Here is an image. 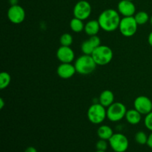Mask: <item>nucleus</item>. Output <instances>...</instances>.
<instances>
[{"label": "nucleus", "mask_w": 152, "mask_h": 152, "mask_svg": "<svg viewBox=\"0 0 152 152\" xmlns=\"http://www.w3.org/2000/svg\"><path fill=\"white\" fill-rule=\"evenodd\" d=\"M7 18L9 21L15 25L22 23L25 19V10L19 4L10 5L7 10Z\"/></svg>", "instance_id": "obj_9"}, {"label": "nucleus", "mask_w": 152, "mask_h": 152, "mask_svg": "<svg viewBox=\"0 0 152 152\" xmlns=\"http://www.w3.org/2000/svg\"><path fill=\"white\" fill-rule=\"evenodd\" d=\"M24 152H37V150L36 149V148H34V147L30 146L28 147Z\"/></svg>", "instance_id": "obj_27"}, {"label": "nucleus", "mask_w": 152, "mask_h": 152, "mask_svg": "<svg viewBox=\"0 0 152 152\" xmlns=\"http://www.w3.org/2000/svg\"><path fill=\"white\" fill-rule=\"evenodd\" d=\"M99 102L105 108L109 107L114 102V94L111 91L105 90L99 96Z\"/></svg>", "instance_id": "obj_16"}, {"label": "nucleus", "mask_w": 152, "mask_h": 152, "mask_svg": "<svg viewBox=\"0 0 152 152\" xmlns=\"http://www.w3.org/2000/svg\"><path fill=\"white\" fill-rule=\"evenodd\" d=\"M77 73L74 65L71 63H61L56 69V74L60 78L68 80L71 78Z\"/></svg>", "instance_id": "obj_14"}, {"label": "nucleus", "mask_w": 152, "mask_h": 152, "mask_svg": "<svg viewBox=\"0 0 152 152\" xmlns=\"http://www.w3.org/2000/svg\"><path fill=\"white\" fill-rule=\"evenodd\" d=\"M135 20L139 25H142L146 24L150 20V16L145 11H139L135 13L134 16Z\"/></svg>", "instance_id": "obj_20"}, {"label": "nucleus", "mask_w": 152, "mask_h": 152, "mask_svg": "<svg viewBox=\"0 0 152 152\" xmlns=\"http://www.w3.org/2000/svg\"><path fill=\"white\" fill-rule=\"evenodd\" d=\"M117 10L123 17L134 16L136 13V7L132 1L121 0L117 5Z\"/></svg>", "instance_id": "obj_13"}, {"label": "nucleus", "mask_w": 152, "mask_h": 152, "mask_svg": "<svg viewBox=\"0 0 152 152\" xmlns=\"http://www.w3.org/2000/svg\"><path fill=\"white\" fill-rule=\"evenodd\" d=\"M114 134L113 129L107 125H102L97 129V135L99 138L105 140H109Z\"/></svg>", "instance_id": "obj_18"}, {"label": "nucleus", "mask_w": 152, "mask_h": 152, "mask_svg": "<svg viewBox=\"0 0 152 152\" xmlns=\"http://www.w3.org/2000/svg\"><path fill=\"white\" fill-rule=\"evenodd\" d=\"M138 25L134 16H126L121 19L119 30L123 37H132L137 31Z\"/></svg>", "instance_id": "obj_5"}, {"label": "nucleus", "mask_w": 152, "mask_h": 152, "mask_svg": "<svg viewBox=\"0 0 152 152\" xmlns=\"http://www.w3.org/2000/svg\"><path fill=\"white\" fill-rule=\"evenodd\" d=\"M148 44L152 47V31L148 34Z\"/></svg>", "instance_id": "obj_28"}, {"label": "nucleus", "mask_w": 152, "mask_h": 152, "mask_svg": "<svg viewBox=\"0 0 152 152\" xmlns=\"http://www.w3.org/2000/svg\"><path fill=\"white\" fill-rule=\"evenodd\" d=\"M134 108L142 115H146L152 111V101L148 96H137L134 101Z\"/></svg>", "instance_id": "obj_10"}, {"label": "nucleus", "mask_w": 152, "mask_h": 152, "mask_svg": "<svg viewBox=\"0 0 152 152\" xmlns=\"http://www.w3.org/2000/svg\"><path fill=\"white\" fill-rule=\"evenodd\" d=\"M101 27L98 20L92 19V20H89L88 22L85 24L84 31L89 37L97 35Z\"/></svg>", "instance_id": "obj_15"}, {"label": "nucleus", "mask_w": 152, "mask_h": 152, "mask_svg": "<svg viewBox=\"0 0 152 152\" xmlns=\"http://www.w3.org/2000/svg\"><path fill=\"white\" fill-rule=\"evenodd\" d=\"M92 8L90 3L86 0H79L74 7L73 14L74 17L81 20L88 19L91 14Z\"/></svg>", "instance_id": "obj_8"}, {"label": "nucleus", "mask_w": 152, "mask_h": 152, "mask_svg": "<svg viewBox=\"0 0 152 152\" xmlns=\"http://www.w3.org/2000/svg\"><path fill=\"white\" fill-rule=\"evenodd\" d=\"M148 136L144 132H138L135 134L134 140L140 145H145L148 142Z\"/></svg>", "instance_id": "obj_23"}, {"label": "nucleus", "mask_w": 152, "mask_h": 152, "mask_svg": "<svg viewBox=\"0 0 152 152\" xmlns=\"http://www.w3.org/2000/svg\"><path fill=\"white\" fill-rule=\"evenodd\" d=\"M87 117L93 124H101L107 118L106 108L101 105L99 102L92 104L88 109Z\"/></svg>", "instance_id": "obj_4"}, {"label": "nucleus", "mask_w": 152, "mask_h": 152, "mask_svg": "<svg viewBox=\"0 0 152 152\" xmlns=\"http://www.w3.org/2000/svg\"><path fill=\"white\" fill-rule=\"evenodd\" d=\"M144 124L147 129L152 132V111L145 115L144 119Z\"/></svg>", "instance_id": "obj_25"}, {"label": "nucleus", "mask_w": 152, "mask_h": 152, "mask_svg": "<svg viewBox=\"0 0 152 152\" xmlns=\"http://www.w3.org/2000/svg\"><path fill=\"white\" fill-rule=\"evenodd\" d=\"M146 145H148L150 148H151L152 149V132H151V133L148 135V142H147Z\"/></svg>", "instance_id": "obj_26"}, {"label": "nucleus", "mask_w": 152, "mask_h": 152, "mask_svg": "<svg viewBox=\"0 0 152 152\" xmlns=\"http://www.w3.org/2000/svg\"><path fill=\"white\" fill-rule=\"evenodd\" d=\"M101 45V39L97 35L92 36L83 42L81 45V51L83 54L91 55L94 50Z\"/></svg>", "instance_id": "obj_12"}, {"label": "nucleus", "mask_w": 152, "mask_h": 152, "mask_svg": "<svg viewBox=\"0 0 152 152\" xmlns=\"http://www.w3.org/2000/svg\"><path fill=\"white\" fill-rule=\"evenodd\" d=\"M125 118L129 124L137 125L140 123L141 120H142V114L139 111H137L135 108L129 109L127 110Z\"/></svg>", "instance_id": "obj_17"}, {"label": "nucleus", "mask_w": 152, "mask_h": 152, "mask_svg": "<svg viewBox=\"0 0 152 152\" xmlns=\"http://www.w3.org/2000/svg\"><path fill=\"white\" fill-rule=\"evenodd\" d=\"M70 28L73 32L80 33L84 31L85 24L83 23V20L74 17L70 22Z\"/></svg>", "instance_id": "obj_19"}, {"label": "nucleus", "mask_w": 152, "mask_h": 152, "mask_svg": "<svg viewBox=\"0 0 152 152\" xmlns=\"http://www.w3.org/2000/svg\"><path fill=\"white\" fill-rule=\"evenodd\" d=\"M129 1H134V0H129Z\"/></svg>", "instance_id": "obj_33"}, {"label": "nucleus", "mask_w": 152, "mask_h": 152, "mask_svg": "<svg viewBox=\"0 0 152 152\" xmlns=\"http://www.w3.org/2000/svg\"><path fill=\"white\" fill-rule=\"evenodd\" d=\"M18 1H19V0H9V2H10V5H16V4H18Z\"/></svg>", "instance_id": "obj_29"}, {"label": "nucleus", "mask_w": 152, "mask_h": 152, "mask_svg": "<svg viewBox=\"0 0 152 152\" xmlns=\"http://www.w3.org/2000/svg\"><path fill=\"white\" fill-rule=\"evenodd\" d=\"M150 22H151V25H152V15L151 17H150Z\"/></svg>", "instance_id": "obj_31"}, {"label": "nucleus", "mask_w": 152, "mask_h": 152, "mask_svg": "<svg viewBox=\"0 0 152 152\" xmlns=\"http://www.w3.org/2000/svg\"><path fill=\"white\" fill-rule=\"evenodd\" d=\"M91 56L96 65L99 66H105L112 61L114 53L110 47L101 45L94 50Z\"/></svg>", "instance_id": "obj_3"}, {"label": "nucleus", "mask_w": 152, "mask_h": 152, "mask_svg": "<svg viewBox=\"0 0 152 152\" xmlns=\"http://www.w3.org/2000/svg\"><path fill=\"white\" fill-rule=\"evenodd\" d=\"M4 105V102L3 98H0V109H2Z\"/></svg>", "instance_id": "obj_30"}, {"label": "nucleus", "mask_w": 152, "mask_h": 152, "mask_svg": "<svg viewBox=\"0 0 152 152\" xmlns=\"http://www.w3.org/2000/svg\"><path fill=\"white\" fill-rule=\"evenodd\" d=\"M74 66L77 73L81 75H88L95 71L97 65L91 55L83 54L77 58Z\"/></svg>", "instance_id": "obj_2"}, {"label": "nucleus", "mask_w": 152, "mask_h": 152, "mask_svg": "<svg viewBox=\"0 0 152 152\" xmlns=\"http://www.w3.org/2000/svg\"><path fill=\"white\" fill-rule=\"evenodd\" d=\"M97 20L100 25L101 29L105 32H113L119 29L121 18L118 10L106 9L99 14Z\"/></svg>", "instance_id": "obj_1"}, {"label": "nucleus", "mask_w": 152, "mask_h": 152, "mask_svg": "<svg viewBox=\"0 0 152 152\" xmlns=\"http://www.w3.org/2000/svg\"><path fill=\"white\" fill-rule=\"evenodd\" d=\"M56 58L61 63H71L74 60L75 53L70 46L61 45L56 50Z\"/></svg>", "instance_id": "obj_11"}, {"label": "nucleus", "mask_w": 152, "mask_h": 152, "mask_svg": "<svg viewBox=\"0 0 152 152\" xmlns=\"http://www.w3.org/2000/svg\"><path fill=\"white\" fill-rule=\"evenodd\" d=\"M95 152H106V151H97V150H96V151Z\"/></svg>", "instance_id": "obj_32"}, {"label": "nucleus", "mask_w": 152, "mask_h": 152, "mask_svg": "<svg viewBox=\"0 0 152 152\" xmlns=\"http://www.w3.org/2000/svg\"><path fill=\"white\" fill-rule=\"evenodd\" d=\"M127 108L122 102H114L107 108V118L111 122H119L126 117Z\"/></svg>", "instance_id": "obj_6"}, {"label": "nucleus", "mask_w": 152, "mask_h": 152, "mask_svg": "<svg viewBox=\"0 0 152 152\" xmlns=\"http://www.w3.org/2000/svg\"><path fill=\"white\" fill-rule=\"evenodd\" d=\"M110 147L115 152H126L129 146L127 137L121 133H116L108 140Z\"/></svg>", "instance_id": "obj_7"}, {"label": "nucleus", "mask_w": 152, "mask_h": 152, "mask_svg": "<svg viewBox=\"0 0 152 152\" xmlns=\"http://www.w3.org/2000/svg\"><path fill=\"white\" fill-rule=\"evenodd\" d=\"M11 80V77L7 72H1L0 74V88L1 90L8 87Z\"/></svg>", "instance_id": "obj_21"}, {"label": "nucleus", "mask_w": 152, "mask_h": 152, "mask_svg": "<svg viewBox=\"0 0 152 152\" xmlns=\"http://www.w3.org/2000/svg\"><path fill=\"white\" fill-rule=\"evenodd\" d=\"M108 145H109V143L108 142V140L99 139L96 143V148L97 151H106Z\"/></svg>", "instance_id": "obj_24"}, {"label": "nucleus", "mask_w": 152, "mask_h": 152, "mask_svg": "<svg viewBox=\"0 0 152 152\" xmlns=\"http://www.w3.org/2000/svg\"><path fill=\"white\" fill-rule=\"evenodd\" d=\"M73 37L69 33L63 34L59 38V42L62 46H71L73 43Z\"/></svg>", "instance_id": "obj_22"}]
</instances>
